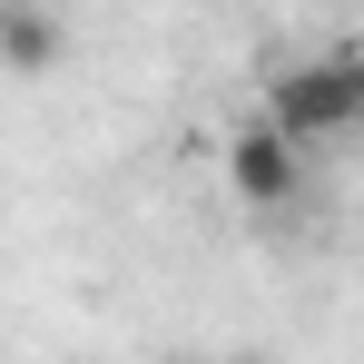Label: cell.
I'll use <instances>...</instances> for the list:
<instances>
[{
	"label": "cell",
	"instance_id": "1",
	"mask_svg": "<svg viewBox=\"0 0 364 364\" xmlns=\"http://www.w3.org/2000/svg\"><path fill=\"white\" fill-rule=\"evenodd\" d=\"M266 119L286 128L296 148L355 138V79H345V50H325V60H276V69H266Z\"/></svg>",
	"mask_w": 364,
	"mask_h": 364
},
{
	"label": "cell",
	"instance_id": "2",
	"mask_svg": "<svg viewBox=\"0 0 364 364\" xmlns=\"http://www.w3.org/2000/svg\"><path fill=\"white\" fill-rule=\"evenodd\" d=\"M227 187H237L246 207H296L305 197V148L256 109V119L227 128Z\"/></svg>",
	"mask_w": 364,
	"mask_h": 364
},
{
	"label": "cell",
	"instance_id": "3",
	"mask_svg": "<svg viewBox=\"0 0 364 364\" xmlns=\"http://www.w3.org/2000/svg\"><path fill=\"white\" fill-rule=\"evenodd\" d=\"M60 60H69V20L40 10V0H10V10H0V69L40 79V69H60Z\"/></svg>",
	"mask_w": 364,
	"mask_h": 364
},
{
	"label": "cell",
	"instance_id": "4",
	"mask_svg": "<svg viewBox=\"0 0 364 364\" xmlns=\"http://www.w3.org/2000/svg\"><path fill=\"white\" fill-rule=\"evenodd\" d=\"M345 79H355V128H364V50H345Z\"/></svg>",
	"mask_w": 364,
	"mask_h": 364
},
{
	"label": "cell",
	"instance_id": "5",
	"mask_svg": "<svg viewBox=\"0 0 364 364\" xmlns=\"http://www.w3.org/2000/svg\"><path fill=\"white\" fill-rule=\"evenodd\" d=\"M0 10H10V0H0Z\"/></svg>",
	"mask_w": 364,
	"mask_h": 364
}]
</instances>
